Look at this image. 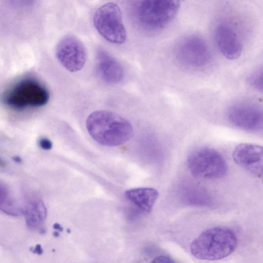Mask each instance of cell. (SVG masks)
<instances>
[{
  "mask_svg": "<svg viewBox=\"0 0 263 263\" xmlns=\"http://www.w3.org/2000/svg\"><path fill=\"white\" fill-rule=\"evenodd\" d=\"M86 127L96 141L107 146L122 145L129 140L133 134L132 126L128 120L106 110L91 113L86 120Z\"/></svg>",
  "mask_w": 263,
  "mask_h": 263,
  "instance_id": "1",
  "label": "cell"
},
{
  "mask_svg": "<svg viewBox=\"0 0 263 263\" xmlns=\"http://www.w3.org/2000/svg\"><path fill=\"white\" fill-rule=\"evenodd\" d=\"M237 246L235 232L225 227H215L201 233L191 243L190 251L196 258L217 260L231 255Z\"/></svg>",
  "mask_w": 263,
  "mask_h": 263,
  "instance_id": "2",
  "label": "cell"
},
{
  "mask_svg": "<svg viewBox=\"0 0 263 263\" xmlns=\"http://www.w3.org/2000/svg\"><path fill=\"white\" fill-rule=\"evenodd\" d=\"M180 7L178 0H144L134 8V15L143 29L155 31L168 25L176 16Z\"/></svg>",
  "mask_w": 263,
  "mask_h": 263,
  "instance_id": "3",
  "label": "cell"
},
{
  "mask_svg": "<svg viewBox=\"0 0 263 263\" xmlns=\"http://www.w3.org/2000/svg\"><path fill=\"white\" fill-rule=\"evenodd\" d=\"M175 59L182 66L190 69H200L208 65L212 59L210 49L205 41L196 34L180 39L174 50Z\"/></svg>",
  "mask_w": 263,
  "mask_h": 263,
  "instance_id": "4",
  "label": "cell"
},
{
  "mask_svg": "<svg viewBox=\"0 0 263 263\" xmlns=\"http://www.w3.org/2000/svg\"><path fill=\"white\" fill-rule=\"evenodd\" d=\"M187 166L192 174L203 179H218L226 175L228 166L217 151L209 147L198 148L187 158Z\"/></svg>",
  "mask_w": 263,
  "mask_h": 263,
  "instance_id": "5",
  "label": "cell"
},
{
  "mask_svg": "<svg viewBox=\"0 0 263 263\" xmlns=\"http://www.w3.org/2000/svg\"><path fill=\"white\" fill-rule=\"evenodd\" d=\"M49 95L46 88L37 81L27 79L17 83L5 95L4 103L14 109L39 107L46 104Z\"/></svg>",
  "mask_w": 263,
  "mask_h": 263,
  "instance_id": "6",
  "label": "cell"
},
{
  "mask_svg": "<svg viewBox=\"0 0 263 263\" xmlns=\"http://www.w3.org/2000/svg\"><path fill=\"white\" fill-rule=\"evenodd\" d=\"M93 23L98 32L114 44L123 43L126 37L120 7L115 3H106L96 10Z\"/></svg>",
  "mask_w": 263,
  "mask_h": 263,
  "instance_id": "7",
  "label": "cell"
},
{
  "mask_svg": "<svg viewBox=\"0 0 263 263\" xmlns=\"http://www.w3.org/2000/svg\"><path fill=\"white\" fill-rule=\"evenodd\" d=\"M55 54L61 65L70 72L82 69L87 57L83 43L78 38L70 35L63 37L59 41Z\"/></svg>",
  "mask_w": 263,
  "mask_h": 263,
  "instance_id": "8",
  "label": "cell"
},
{
  "mask_svg": "<svg viewBox=\"0 0 263 263\" xmlns=\"http://www.w3.org/2000/svg\"><path fill=\"white\" fill-rule=\"evenodd\" d=\"M228 118L234 125L249 131L262 128V112L258 107L249 103H238L228 110Z\"/></svg>",
  "mask_w": 263,
  "mask_h": 263,
  "instance_id": "9",
  "label": "cell"
},
{
  "mask_svg": "<svg viewBox=\"0 0 263 263\" xmlns=\"http://www.w3.org/2000/svg\"><path fill=\"white\" fill-rule=\"evenodd\" d=\"M214 35L217 47L224 57L233 60L240 56L242 44L237 32L230 24L224 22L217 24Z\"/></svg>",
  "mask_w": 263,
  "mask_h": 263,
  "instance_id": "10",
  "label": "cell"
},
{
  "mask_svg": "<svg viewBox=\"0 0 263 263\" xmlns=\"http://www.w3.org/2000/svg\"><path fill=\"white\" fill-rule=\"evenodd\" d=\"M235 162L239 166L259 178L263 175V148L251 143L237 145L233 153Z\"/></svg>",
  "mask_w": 263,
  "mask_h": 263,
  "instance_id": "11",
  "label": "cell"
},
{
  "mask_svg": "<svg viewBox=\"0 0 263 263\" xmlns=\"http://www.w3.org/2000/svg\"><path fill=\"white\" fill-rule=\"evenodd\" d=\"M97 68L101 78L110 84L119 82L123 78L124 71L120 64L109 53L104 50L98 51Z\"/></svg>",
  "mask_w": 263,
  "mask_h": 263,
  "instance_id": "12",
  "label": "cell"
},
{
  "mask_svg": "<svg viewBox=\"0 0 263 263\" xmlns=\"http://www.w3.org/2000/svg\"><path fill=\"white\" fill-rule=\"evenodd\" d=\"M27 226L32 229L43 228L47 216V210L42 200L36 196L27 198L23 208Z\"/></svg>",
  "mask_w": 263,
  "mask_h": 263,
  "instance_id": "13",
  "label": "cell"
},
{
  "mask_svg": "<svg viewBox=\"0 0 263 263\" xmlns=\"http://www.w3.org/2000/svg\"><path fill=\"white\" fill-rule=\"evenodd\" d=\"M126 198L143 213L151 212L158 199V191L151 187L132 189L125 192Z\"/></svg>",
  "mask_w": 263,
  "mask_h": 263,
  "instance_id": "14",
  "label": "cell"
},
{
  "mask_svg": "<svg viewBox=\"0 0 263 263\" xmlns=\"http://www.w3.org/2000/svg\"><path fill=\"white\" fill-rule=\"evenodd\" d=\"M181 196L185 201L193 205L206 206L212 203L211 197L208 192L197 186H183Z\"/></svg>",
  "mask_w": 263,
  "mask_h": 263,
  "instance_id": "15",
  "label": "cell"
},
{
  "mask_svg": "<svg viewBox=\"0 0 263 263\" xmlns=\"http://www.w3.org/2000/svg\"><path fill=\"white\" fill-rule=\"evenodd\" d=\"M0 210L7 214L18 216L23 214L22 208L17 206L12 199L7 186L0 180Z\"/></svg>",
  "mask_w": 263,
  "mask_h": 263,
  "instance_id": "16",
  "label": "cell"
},
{
  "mask_svg": "<svg viewBox=\"0 0 263 263\" xmlns=\"http://www.w3.org/2000/svg\"><path fill=\"white\" fill-rule=\"evenodd\" d=\"M262 70L258 69L252 72L248 77L247 82L254 89L262 91Z\"/></svg>",
  "mask_w": 263,
  "mask_h": 263,
  "instance_id": "17",
  "label": "cell"
},
{
  "mask_svg": "<svg viewBox=\"0 0 263 263\" xmlns=\"http://www.w3.org/2000/svg\"><path fill=\"white\" fill-rule=\"evenodd\" d=\"M149 263H176L174 260L170 257L161 255L154 258Z\"/></svg>",
  "mask_w": 263,
  "mask_h": 263,
  "instance_id": "18",
  "label": "cell"
},
{
  "mask_svg": "<svg viewBox=\"0 0 263 263\" xmlns=\"http://www.w3.org/2000/svg\"><path fill=\"white\" fill-rule=\"evenodd\" d=\"M40 146L44 149L49 150L52 148V142L47 138H43L39 141Z\"/></svg>",
  "mask_w": 263,
  "mask_h": 263,
  "instance_id": "19",
  "label": "cell"
},
{
  "mask_svg": "<svg viewBox=\"0 0 263 263\" xmlns=\"http://www.w3.org/2000/svg\"><path fill=\"white\" fill-rule=\"evenodd\" d=\"M31 251H32L33 253L38 255H41L43 253L42 247L39 244L36 245L34 248H32Z\"/></svg>",
  "mask_w": 263,
  "mask_h": 263,
  "instance_id": "20",
  "label": "cell"
},
{
  "mask_svg": "<svg viewBox=\"0 0 263 263\" xmlns=\"http://www.w3.org/2000/svg\"><path fill=\"white\" fill-rule=\"evenodd\" d=\"M53 228L54 230H56V231L58 232L62 231L63 230L62 227L59 223H55L53 225Z\"/></svg>",
  "mask_w": 263,
  "mask_h": 263,
  "instance_id": "21",
  "label": "cell"
}]
</instances>
